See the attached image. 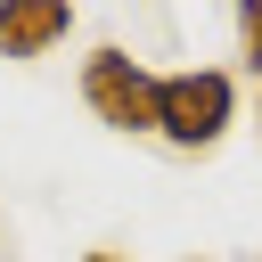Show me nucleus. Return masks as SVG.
I'll use <instances>...</instances> for the list:
<instances>
[{"instance_id":"f03ea898","label":"nucleus","mask_w":262,"mask_h":262,"mask_svg":"<svg viewBox=\"0 0 262 262\" xmlns=\"http://www.w3.org/2000/svg\"><path fill=\"white\" fill-rule=\"evenodd\" d=\"M82 106H90L106 131L139 139V131H156V74H147L123 41H98V49L82 57Z\"/></svg>"},{"instance_id":"20e7f679","label":"nucleus","mask_w":262,"mask_h":262,"mask_svg":"<svg viewBox=\"0 0 262 262\" xmlns=\"http://www.w3.org/2000/svg\"><path fill=\"white\" fill-rule=\"evenodd\" d=\"M237 57L262 74V0H237Z\"/></svg>"},{"instance_id":"7ed1b4c3","label":"nucleus","mask_w":262,"mask_h":262,"mask_svg":"<svg viewBox=\"0 0 262 262\" xmlns=\"http://www.w3.org/2000/svg\"><path fill=\"white\" fill-rule=\"evenodd\" d=\"M74 33V0H0V57H41Z\"/></svg>"},{"instance_id":"39448f33","label":"nucleus","mask_w":262,"mask_h":262,"mask_svg":"<svg viewBox=\"0 0 262 262\" xmlns=\"http://www.w3.org/2000/svg\"><path fill=\"white\" fill-rule=\"evenodd\" d=\"M82 262H131V254H106V246H98V254H82Z\"/></svg>"},{"instance_id":"f257e3e1","label":"nucleus","mask_w":262,"mask_h":262,"mask_svg":"<svg viewBox=\"0 0 262 262\" xmlns=\"http://www.w3.org/2000/svg\"><path fill=\"white\" fill-rule=\"evenodd\" d=\"M237 123V82L221 66H180V74H156V139L180 147V156H205L221 147V131Z\"/></svg>"}]
</instances>
